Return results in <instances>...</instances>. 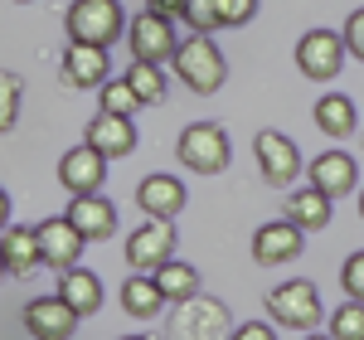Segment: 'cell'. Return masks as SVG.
<instances>
[{"mask_svg": "<svg viewBox=\"0 0 364 340\" xmlns=\"http://www.w3.org/2000/svg\"><path fill=\"white\" fill-rule=\"evenodd\" d=\"M170 68H175V78L190 87V92H199V97H209V92H219V87L228 83V58H224V49L214 44V34H190V39H180Z\"/></svg>", "mask_w": 364, "mask_h": 340, "instance_id": "1", "label": "cell"}, {"mask_svg": "<svg viewBox=\"0 0 364 340\" xmlns=\"http://www.w3.org/2000/svg\"><path fill=\"white\" fill-rule=\"evenodd\" d=\"M63 25H68V44L112 49L127 34V10H122V0H73Z\"/></svg>", "mask_w": 364, "mask_h": 340, "instance_id": "2", "label": "cell"}, {"mask_svg": "<svg viewBox=\"0 0 364 340\" xmlns=\"http://www.w3.org/2000/svg\"><path fill=\"white\" fill-rule=\"evenodd\" d=\"M267 316H272L277 326H287V331H301V336H311V331L326 321V307H321V292H316V282H306V277H291V282H277L272 292H267Z\"/></svg>", "mask_w": 364, "mask_h": 340, "instance_id": "3", "label": "cell"}, {"mask_svg": "<svg viewBox=\"0 0 364 340\" xmlns=\"http://www.w3.org/2000/svg\"><path fill=\"white\" fill-rule=\"evenodd\" d=\"M175 156L180 166L195 170V175H219V170L233 161V146H228V132L219 122H190L175 142Z\"/></svg>", "mask_w": 364, "mask_h": 340, "instance_id": "4", "label": "cell"}, {"mask_svg": "<svg viewBox=\"0 0 364 340\" xmlns=\"http://www.w3.org/2000/svg\"><path fill=\"white\" fill-rule=\"evenodd\" d=\"M127 267L141 272V277H156L175 257V224L170 219H141V228L127 233Z\"/></svg>", "mask_w": 364, "mask_h": 340, "instance_id": "5", "label": "cell"}, {"mask_svg": "<svg viewBox=\"0 0 364 340\" xmlns=\"http://www.w3.org/2000/svg\"><path fill=\"white\" fill-rule=\"evenodd\" d=\"M127 44H132L136 63H161L166 68V58H175V49H180V34H175V20L141 5L136 20H127Z\"/></svg>", "mask_w": 364, "mask_h": 340, "instance_id": "6", "label": "cell"}, {"mask_svg": "<svg viewBox=\"0 0 364 340\" xmlns=\"http://www.w3.org/2000/svg\"><path fill=\"white\" fill-rule=\"evenodd\" d=\"M345 58H350V49H345V39H340L336 29H306L296 39V68H301V78H311V83L340 78Z\"/></svg>", "mask_w": 364, "mask_h": 340, "instance_id": "7", "label": "cell"}, {"mask_svg": "<svg viewBox=\"0 0 364 340\" xmlns=\"http://www.w3.org/2000/svg\"><path fill=\"white\" fill-rule=\"evenodd\" d=\"M170 331H175V340H228L233 336V316H228L224 302H214V297L199 292L195 302H185L175 312Z\"/></svg>", "mask_w": 364, "mask_h": 340, "instance_id": "8", "label": "cell"}, {"mask_svg": "<svg viewBox=\"0 0 364 340\" xmlns=\"http://www.w3.org/2000/svg\"><path fill=\"white\" fill-rule=\"evenodd\" d=\"M252 156H257L262 180H267V185H277V190H287V185H296V180H301V151H296V142H291V137H282V132H272V127L252 137Z\"/></svg>", "mask_w": 364, "mask_h": 340, "instance_id": "9", "label": "cell"}, {"mask_svg": "<svg viewBox=\"0 0 364 340\" xmlns=\"http://www.w3.org/2000/svg\"><path fill=\"white\" fill-rule=\"evenodd\" d=\"M306 185L321 190L326 199H345V195L360 190V166H355L350 151H321L306 166Z\"/></svg>", "mask_w": 364, "mask_h": 340, "instance_id": "10", "label": "cell"}, {"mask_svg": "<svg viewBox=\"0 0 364 340\" xmlns=\"http://www.w3.org/2000/svg\"><path fill=\"white\" fill-rule=\"evenodd\" d=\"M58 185L73 199L78 195H102V185H107V161H102L92 146H73V151L58 156Z\"/></svg>", "mask_w": 364, "mask_h": 340, "instance_id": "11", "label": "cell"}, {"mask_svg": "<svg viewBox=\"0 0 364 340\" xmlns=\"http://www.w3.org/2000/svg\"><path fill=\"white\" fill-rule=\"evenodd\" d=\"M63 219L73 224V233L83 243H102V238L117 233V204L107 195H78V199H68V214Z\"/></svg>", "mask_w": 364, "mask_h": 340, "instance_id": "12", "label": "cell"}, {"mask_svg": "<svg viewBox=\"0 0 364 340\" xmlns=\"http://www.w3.org/2000/svg\"><path fill=\"white\" fill-rule=\"evenodd\" d=\"M136 204H141L146 219H170L175 224V214H185L190 195H185V180L180 175H146L136 185Z\"/></svg>", "mask_w": 364, "mask_h": 340, "instance_id": "13", "label": "cell"}, {"mask_svg": "<svg viewBox=\"0 0 364 340\" xmlns=\"http://www.w3.org/2000/svg\"><path fill=\"white\" fill-rule=\"evenodd\" d=\"M83 146H92L102 161H122V156H132V151H136V127H132V117L97 112L83 127Z\"/></svg>", "mask_w": 364, "mask_h": 340, "instance_id": "14", "label": "cell"}, {"mask_svg": "<svg viewBox=\"0 0 364 340\" xmlns=\"http://www.w3.org/2000/svg\"><path fill=\"white\" fill-rule=\"evenodd\" d=\"M34 233H39V253H44V267H54L58 277L78 267V257H83V238L73 233V224H68L63 214H58V219H44V224L34 228Z\"/></svg>", "mask_w": 364, "mask_h": 340, "instance_id": "15", "label": "cell"}, {"mask_svg": "<svg viewBox=\"0 0 364 340\" xmlns=\"http://www.w3.org/2000/svg\"><path fill=\"white\" fill-rule=\"evenodd\" d=\"M301 248H306V233L296 224H287V219H272V224H262L252 233V257L262 267H282V262L301 257Z\"/></svg>", "mask_w": 364, "mask_h": 340, "instance_id": "16", "label": "cell"}, {"mask_svg": "<svg viewBox=\"0 0 364 340\" xmlns=\"http://www.w3.org/2000/svg\"><path fill=\"white\" fill-rule=\"evenodd\" d=\"M25 331L34 340H73V331H78V316L68 312L63 302H58L54 292L49 297H34L25 307Z\"/></svg>", "mask_w": 364, "mask_h": 340, "instance_id": "17", "label": "cell"}, {"mask_svg": "<svg viewBox=\"0 0 364 340\" xmlns=\"http://www.w3.org/2000/svg\"><path fill=\"white\" fill-rule=\"evenodd\" d=\"M63 83H73V87H102V83H112V58H107V49L68 44V49H63Z\"/></svg>", "mask_w": 364, "mask_h": 340, "instance_id": "18", "label": "cell"}, {"mask_svg": "<svg viewBox=\"0 0 364 340\" xmlns=\"http://www.w3.org/2000/svg\"><path fill=\"white\" fill-rule=\"evenodd\" d=\"M0 257H5V272L10 277H29L34 267H44V253H39V233L25 224H10L0 233Z\"/></svg>", "mask_w": 364, "mask_h": 340, "instance_id": "19", "label": "cell"}, {"mask_svg": "<svg viewBox=\"0 0 364 340\" xmlns=\"http://www.w3.org/2000/svg\"><path fill=\"white\" fill-rule=\"evenodd\" d=\"M54 297L68 307V312L78 316H92V312H102V282H97V272H87V267H73V272H63L54 287Z\"/></svg>", "mask_w": 364, "mask_h": 340, "instance_id": "20", "label": "cell"}, {"mask_svg": "<svg viewBox=\"0 0 364 340\" xmlns=\"http://www.w3.org/2000/svg\"><path fill=\"white\" fill-rule=\"evenodd\" d=\"M331 204L336 199H326L321 190H311V185H301V190H291L287 195V224H296L301 233H316V228H326L331 224Z\"/></svg>", "mask_w": 364, "mask_h": 340, "instance_id": "21", "label": "cell"}, {"mask_svg": "<svg viewBox=\"0 0 364 340\" xmlns=\"http://www.w3.org/2000/svg\"><path fill=\"white\" fill-rule=\"evenodd\" d=\"M316 127L326 132V137H355V127H360V112H355V102L345 97V92H326V97H316Z\"/></svg>", "mask_w": 364, "mask_h": 340, "instance_id": "22", "label": "cell"}, {"mask_svg": "<svg viewBox=\"0 0 364 340\" xmlns=\"http://www.w3.org/2000/svg\"><path fill=\"white\" fill-rule=\"evenodd\" d=\"M122 312L136 316V321H151V316L166 312V297H161L156 277H141V272H132V277L122 282Z\"/></svg>", "mask_w": 364, "mask_h": 340, "instance_id": "23", "label": "cell"}, {"mask_svg": "<svg viewBox=\"0 0 364 340\" xmlns=\"http://www.w3.org/2000/svg\"><path fill=\"white\" fill-rule=\"evenodd\" d=\"M156 287H161V297L175 302V307H185V302H195L199 297V272L190 262H180V257H170L166 267L156 272Z\"/></svg>", "mask_w": 364, "mask_h": 340, "instance_id": "24", "label": "cell"}, {"mask_svg": "<svg viewBox=\"0 0 364 340\" xmlns=\"http://www.w3.org/2000/svg\"><path fill=\"white\" fill-rule=\"evenodd\" d=\"M127 87L136 92L141 107H156V102H166L170 78H166L161 63H136V58H132V68H127Z\"/></svg>", "mask_w": 364, "mask_h": 340, "instance_id": "25", "label": "cell"}, {"mask_svg": "<svg viewBox=\"0 0 364 340\" xmlns=\"http://www.w3.org/2000/svg\"><path fill=\"white\" fill-rule=\"evenodd\" d=\"M141 102H136V92L127 87V78H112V83H102L97 87V112H107V117H132Z\"/></svg>", "mask_w": 364, "mask_h": 340, "instance_id": "26", "label": "cell"}, {"mask_svg": "<svg viewBox=\"0 0 364 340\" xmlns=\"http://www.w3.org/2000/svg\"><path fill=\"white\" fill-rule=\"evenodd\" d=\"M326 336L331 340H364V307L360 302H345V307H336V312L326 316Z\"/></svg>", "mask_w": 364, "mask_h": 340, "instance_id": "27", "label": "cell"}, {"mask_svg": "<svg viewBox=\"0 0 364 340\" xmlns=\"http://www.w3.org/2000/svg\"><path fill=\"white\" fill-rule=\"evenodd\" d=\"M20 97H25L20 73H0V137L15 132V122H20Z\"/></svg>", "mask_w": 364, "mask_h": 340, "instance_id": "28", "label": "cell"}, {"mask_svg": "<svg viewBox=\"0 0 364 340\" xmlns=\"http://www.w3.org/2000/svg\"><path fill=\"white\" fill-rule=\"evenodd\" d=\"M209 10L219 29H243L248 20H257V0H209Z\"/></svg>", "mask_w": 364, "mask_h": 340, "instance_id": "29", "label": "cell"}, {"mask_svg": "<svg viewBox=\"0 0 364 340\" xmlns=\"http://www.w3.org/2000/svg\"><path fill=\"white\" fill-rule=\"evenodd\" d=\"M340 287L350 292V302H360V307H364V248L345 257V267H340Z\"/></svg>", "mask_w": 364, "mask_h": 340, "instance_id": "30", "label": "cell"}, {"mask_svg": "<svg viewBox=\"0 0 364 340\" xmlns=\"http://www.w3.org/2000/svg\"><path fill=\"white\" fill-rule=\"evenodd\" d=\"M340 39H345V49H350V58H360L364 63V5L345 20V29H340Z\"/></svg>", "mask_w": 364, "mask_h": 340, "instance_id": "31", "label": "cell"}, {"mask_svg": "<svg viewBox=\"0 0 364 340\" xmlns=\"http://www.w3.org/2000/svg\"><path fill=\"white\" fill-rule=\"evenodd\" d=\"M228 340H277V331H272L267 321H243V326H233Z\"/></svg>", "mask_w": 364, "mask_h": 340, "instance_id": "32", "label": "cell"}, {"mask_svg": "<svg viewBox=\"0 0 364 340\" xmlns=\"http://www.w3.org/2000/svg\"><path fill=\"white\" fill-rule=\"evenodd\" d=\"M146 10H156V15H166V20H185L190 0H146Z\"/></svg>", "mask_w": 364, "mask_h": 340, "instance_id": "33", "label": "cell"}, {"mask_svg": "<svg viewBox=\"0 0 364 340\" xmlns=\"http://www.w3.org/2000/svg\"><path fill=\"white\" fill-rule=\"evenodd\" d=\"M5 228H10V195L0 190V233H5Z\"/></svg>", "mask_w": 364, "mask_h": 340, "instance_id": "34", "label": "cell"}, {"mask_svg": "<svg viewBox=\"0 0 364 340\" xmlns=\"http://www.w3.org/2000/svg\"><path fill=\"white\" fill-rule=\"evenodd\" d=\"M301 340H331V336H326V331H311V336H301Z\"/></svg>", "mask_w": 364, "mask_h": 340, "instance_id": "35", "label": "cell"}, {"mask_svg": "<svg viewBox=\"0 0 364 340\" xmlns=\"http://www.w3.org/2000/svg\"><path fill=\"white\" fill-rule=\"evenodd\" d=\"M122 340H156V336H122Z\"/></svg>", "mask_w": 364, "mask_h": 340, "instance_id": "36", "label": "cell"}, {"mask_svg": "<svg viewBox=\"0 0 364 340\" xmlns=\"http://www.w3.org/2000/svg\"><path fill=\"white\" fill-rule=\"evenodd\" d=\"M360 219H364V185H360Z\"/></svg>", "mask_w": 364, "mask_h": 340, "instance_id": "37", "label": "cell"}, {"mask_svg": "<svg viewBox=\"0 0 364 340\" xmlns=\"http://www.w3.org/2000/svg\"><path fill=\"white\" fill-rule=\"evenodd\" d=\"M0 277H10V272H5V257H0Z\"/></svg>", "mask_w": 364, "mask_h": 340, "instance_id": "38", "label": "cell"}, {"mask_svg": "<svg viewBox=\"0 0 364 340\" xmlns=\"http://www.w3.org/2000/svg\"><path fill=\"white\" fill-rule=\"evenodd\" d=\"M15 5H29V0H15Z\"/></svg>", "mask_w": 364, "mask_h": 340, "instance_id": "39", "label": "cell"}]
</instances>
